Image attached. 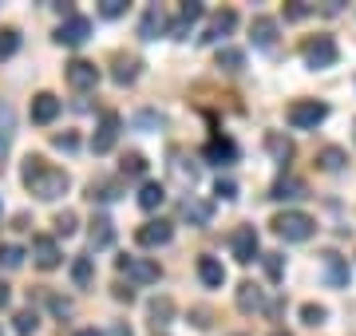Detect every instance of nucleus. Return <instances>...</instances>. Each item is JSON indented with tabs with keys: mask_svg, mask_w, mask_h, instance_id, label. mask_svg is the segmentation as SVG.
I'll return each mask as SVG.
<instances>
[{
	"mask_svg": "<svg viewBox=\"0 0 356 336\" xmlns=\"http://www.w3.org/2000/svg\"><path fill=\"white\" fill-rule=\"evenodd\" d=\"M20 178H24L28 194H36L40 202H56V198L67 194V186H72V178H67V170L51 167V162H44L40 155H28L24 167H20Z\"/></svg>",
	"mask_w": 356,
	"mask_h": 336,
	"instance_id": "obj_1",
	"label": "nucleus"
},
{
	"mask_svg": "<svg viewBox=\"0 0 356 336\" xmlns=\"http://www.w3.org/2000/svg\"><path fill=\"white\" fill-rule=\"evenodd\" d=\"M269 226H273V233L285 237V242H309V237L317 233V221L309 218V214H301V210H285V214H277Z\"/></svg>",
	"mask_w": 356,
	"mask_h": 336,
	"instance_id": "obj_2",
	"label": "nucleus"
},
{
	"mask_svg": "<svg viewBox=\"0 0 356 336\" xmlns=\"http://www.w3.org/2000/svg\"><path fill=\"white\" fill-rule=\"evenodd\" d=\"M285 119H289L293 131H317L329 119V107L321 103V99H297V103H289Z\"/></svg>",
	"mask_w": 356,
	"mask_h": 336,
	"instance_id": "obj_3",
	"label": "nucleus"
},
{
	"mask_svg": "<svg viewBox=\"0 0 356 336\" xmlns=\"http://www.w3.org/2000/svg\"><path fill=\"white\" fill-rule=\"evenodd\" d=\"M337 40L332 36H313L305 40V48H301V60H305V67H313V72H325V67L337 64Z\"/></svg>",
	"mask_w": 356,
	"mask_h": 336,
	"instance_id": "obj_4",
	"label": "nucleus"
},
{
	"mask_svg": "<svg viewBox=\"0 0 356 336\" xmlns=\"http://www.w3.org/2000/svg\"><path fill=\"white\" fill-rule=\"evenodd\" d=\"M115 269L123 273L127 281H135V285H154L159 277H163L159 261H151V258H127V253L115 261Z\"/></svg>",
	"mask_w": 356,
	"mask_h": 336,
	"instance_id": "obj_5",
	"label": "nucleus"
},
{
	"mask_svg": "<svg viewBox=\"0 0 356 336\" xmlns=\"http://www.w3.org/2000/svg\"><path fill=\"white\" fill-rule=\"evenodd\" d=\"M119 131H123V119L115 115V111H107V115L99 119L95 135H91V151H95V155H107L115 146V139H119Z\"/></svg>",
	"mask_w": 356,
	"mask_h": 336,
	"instance_id": "obj_6",
	"label": "nucleus"
},
{
	"mask_svg": "<svg viewBox=\"0 0 356 336\" xmlns=\"http://www.w3.org/2000/svg\"><path fill=\"white\" fill-rule=\"evenodd\" d=\"M321 269H325V285L329 289H344V285L353 281V269H348V258H341V253H321Z\"/></svg>",
	"mask_w": 356,
	"mask_h": 336,
	"instance_id": "obj_7",
	"label": "nucleus"
},
{
	"mask_svg": "<svg viewBox=\"0 0 356 336\" xmlns=\"http://www.w3.org/2000/svg\"><path fill=\"white\" fill-rule=\"evenodd\" d=\"M170 237H175V226L170 221H143L139 230H135V242L147 249H159V246H170Z\"/></svg>",
	"mask_w": 356,
	"mask_h": 336,
	"instance_id": "obj_8",
	"label": "nucleus"
},
{
	"mask_svg": "<svg viewBox=\"0 0 356 336\" xmlns=\"http://www.w3.org/2000/svg\"><path fill=\"white\" fill-rule=\"evenodd\" d=\"M202 158L214 162V167H229V162H238V142L229 139V135H214V139L202 146Z\"/></svg>",
	"mask_w": 356,
	"mask_h": 336,
	"instance_id": "obj_9",
	"label": "nucleus"
},
{
	"mask_svg": "<svg viewBox=\"0 0 356 336\" xmlns=\"http://www.w3.org/2000/svg\"><path fill=\"white\" fill-rule=\"evenodd\" d=\"M202 12H206L202 0H182V4H178V16L170 20V36H175V40L191 36V28L202 20Z\"/></svg>",
	"mask_w": 356,
	"mask_h": 336,
	"instance_id": "obj_10",
	"label": "nucleus"
},
{
	"mask_svg": "<svg viewBox=\"0 0 356 336\" xmlns=\"http://www.w3.org/2000/svg\"><path fill=\"white\" fill-rule=\"evenodd\" d=\"M88 36H91V20L88 16H67L64 24L56 28V44H64V48H79Z\"/></svg>",
	"mask_w": 356,
	"mask_h": 336,
	"instance_id": "obj_11",
	"label": "nucleus"
},
{
	"mask_svg": "<svg viewBox=\"0 0 356 336\" xmlns=\"http://www.w3.org/2000/svg\"><path fill=\"white\" fill-rule=\"evenodd\" d=\"M229 249H234V258L242 261V265L257 261V230L254 226H238L234 237H229Z\"/></svg>",
	"mask_w": 356,
	"mask_h": 336,
	"instance_id": "obj_12",
	"label": "nucleus"
},
{
	"mask_svg": "<svg viewBox=\"0 0 356 336\" xmlns=\"http://www.w3.org/2000/svg\"><path fill=\"white\" fill-rule=\"evenodd\" d=\"M64 76H67V83H72L76 91H95V83H99V67L91 64V60H72Z\"/></svg>",
	"mask_w": 356,
	"mask_h": 336,
	"instance_id": "obj_13",
	"label": "nucleus"
},
{
	"mask_svg": "<svg viewBox=\"0 0 356 336\" xmlns=\"http://www.w3.org/2000/svg\"><path fill=\"white\" fill-rule=\"evenodd\" d=\"M32 261H36V269H56L60 265V246H56V237H48V233H40V237H32Z\"/></svg>",
	"mask_w": 356,
	"mask_h": 336,
	"instance_id": "obj_14",
	"label": "nucleus"
},
{
	"mask_svg": "<svg viewBox=\"0 0 356 336\" xmlns=\"http://www.w3.org/2000/svg\"><path fill=\"white\" fill-rule=\"evenodd\" d=\"M163 32H170V20H166V12L159 8V4H151V8L143 12V20H139V40H159Z\"/></svg>",
	"mask_w": 356,
	"mask_h": 336,
	"instance_id": "obj_15",
	"label": "nucleus"
},
{
	"mask_svg": "<svg viewBox=\"0 0 356 336\" xmlns=\"http://www.w3.org/2000/svg\"><path fill=\"white\" fill-rule=\"evenodd\" d=\"M60 99H56V95H51V91H40L36 99H32V123H40V127H48L51 119L60 115Z\"/></svg>",
	"mask_w": 356,
	"mask_h": 336,
	"instance_id": "obj_16",
	"label": "nucleus"
},
{
	"mask_svg": "<svg viewBox=\"0 0 356 336\" xmlns=\"http://www.w3.org/2000/svg\"><path fill=\"white\" fill-rule=\"evenodd\" d=\"M234 24H238V12H234V8H222V12L210 20V28H206L198 40H202V44H214V40L229 36V32H234Z\"/></svg>",
	"mask_w": 356,
	"mask_h": 336,
	"instance_id": "obj_17",
	"label": "nucleus"
},
{
	"mask_svg": "<svg viewBox=\"0 0 356 336\" xmlns=\"http://www.w3.org/2000/svg\"><path fill=\"white\" fill-rule=\"evenodd\" d=\"M111 242H115L111 218H107V214H95V218H91V230H88V246L91 249H107Z\"/></svg>",
	"mask_w": 356,
	"mask_h": 336,
	"instance_id": "obj_18",
	"label": "nucleus"
},
{
	"mask_svg": "<svg viewBox=\"0 0 356 336\" xmlns=\"http://www.w3.org/2000/svg\"><path fill=\"white\" fill-rule=\"evenodd\" d=\"M273 202H297V198H309V186L301 178H277L273 182V190H269Z\"/></svg>",
	"mask_w": 356,
	"mask_h": 336,
	"instance_id": "obj_19",
	"label": "nucleus"
},
{
	"mask_svg": "<svg viewBox=\"0 0 356 336\" xmlns=\"http://www.w3.org/2000/svg\"><path fill=\"white\" fill-rule=\"evenodd\" d=\"M238 309L242 312H261L266 309V293H261V285H254V281H242L238 285Z\"/></svg>",
	"mask_w": 356,
	"mask_h": 336,
	"instance_id": "obj_20",
	"label": "nucleus"
},
{
	"mask_svg": "<svg viewBox=\"0 0 356 336\" xmlns=\"http://www.w3.org/2000/svg\"><path fill=\"white\" fill-rule=\"evenodd\" d=\"M198 281H202L206 289H222V285H226V269H222V261L210 258V253L198 258Z\"/></svg>",
	"mask_w": 356,
	"mask_h": 336,
	"instance_id": "obj_21",
	"label": "nucleus"
},
{
	"mask_svg": "<svg viewBox=\"0 0 356 336\" xmlns=\"http://www.w3.org/2000/svg\"><path fill=\"white\" fill-rule=\"evenodd\" d=\"M250 40H254V48H273L277 44V20L257 16L254 24H250Z\"/></svg>",
	"mask_w": 356,
	"mask_h": 336,
	"instance_id": "obj_22",
	"label": "nucleus"
},
{
	"mask_svg": "<svg viewBox=\"0 0 356 336\" xmlns=\"http://www.w3.org/2000/svg\"><path fill=\"white\" fill-rule=\"evenodd\" d=\"M182 218L191 221V226H210V218H214V202L186 198V202H182Z\"/></svg>",
	"mask_w": 356,
	"mask_h": 336,
	"instance_id": "obj_23",
	"label": "nucleus"
},
{
	"mask_svg": "<svg viewBox=\"0 0 356 336\" xmlns=\"http://www.w3.org/2000/svg\"><path fill=\"white\" fill-rule=\"evenodd\" d=\"M139 60L135 56H115V72H111V79L119 83V87H127V83H135L139 79Z\"/></svg>",
	"mask_w": 356,
	"mask_h": 336,
	"instance_id": "obj_24",
	"label": "nucleus"
},
{
	"mask_svg": "<svg viewBox=\"0 0 356 336\" xmlns=\"http://www.w3.org/2000/svg\"><path fill=\"white\" fill-rule=\"evenodd\" d=\"M135 202H139L143 210H159L166 202V186L163 182H143L139 194H135Z\"/></svg>",
	"mask_w": 356,
	"mask_h": 336,
	"instance_id": "obj_25",
	"label": "nucleus"
},
{
	"mask_svg": "<svg viewBox=\"0 0 356 336\" xmlns=\"http://www.w3.org/2000/svg\"><path fill=\"white\" fill-rule=\"evenodd\" d=\"M170 170H175V178L186 186V190H194L198 186V167L194 162H186V155L182 151H175V162H170Z\"/></svg>",
	"mask_w": 356,
	"mask_h": 336,
	"instance_id": "obj_26",
	"label": "nucleus"
},
{
	"mask_svg": "<svg viewBox=\"0 0 356 336\" xmlns=\"http://www.w3.org/2000/svg\"><path fill=\"white\" fill-rule=\"evenodd\" d=\"M91 277H95V261H91L88 253L72 261V281H76V289H88V285H91Z\"/></svg>",
	"mask_w": 356,
	"mask_h": 336,
	"instance_id": "obj_27",
	"label": "nucleus"
},
{
	"mask_svg": "<svg viewBox=\"0 0 356 336\" xmlns=\"http://www.w3.org/2000/svg\"><path fill=\"white\" fill-rule=\"evenodd\" d=\"M170 317H175V301H170V297H154L151 301V324H154V328H166Z\"/></svg>",
	"mask_w": 356,
	"mask_h": 336,
	"instance_id": "obj_28",
	"label": "nucleus"
},
{
	"mask_svg": "<svg viewBox=\"0 0 356 336\" xmlns=\"http://www.w3.org/2000/svg\"><path fill=\"white\" fill-rule=\"evenodd\" d=\"M218 67H222V72H242L245 52H238V48H218Z\"/></svg>",
	"mask_w": 356,
	"mask_h": 336,
	"instance_id": "obj_29",
	"label": "nucleus"
},
{
	"mask_svg": "<svg viewBox=\"0 0 356 336\" xmlns=\"http://www.w3.org/2000/svg\"><path fill=\"white\" fill-rule=\"evenodd\" d=\"M13 328H16L20 336H32V333L40 328V317H36V309H20V312L13 317Z\"/></svg>",
	"mask_w": 356,
	"mask_h": 336,
	"instance_id": "obj_30",
	"label": "nucleus"
},
{
	"mask_svg": "<svg viewBox=\"0 0 356 336\" xmlns=\"http://www.w3.org/2000/svg\"><path fill=\"white\" fill-rule=\"evenodd\" d=\"M123 178H143L147 174V158L139 155V151H131V155H123Z\"/></svg>",
	"mask_w": 356,
	"mask_h": 336,
	"instance_id": "obj_31",
	"label": "nucleus"
},
{
	"mask_svg": "<svg viewBox=\"0 0 356 336\" xmlns=\"http://www.w3.org/2000/svg\"><path fill=\"white\" fill-rule=\"evenodd\" d=\"M8 142H13V107L0 103V158L8 151Z\"/></svg>",
	"mask_w": 356,
	"mask_h": 336,
	"instance_id": "obj_32",
	"label": "nucleus"
},
{
	"mask_svg": "<svg viewBox=\"0 0 356 336\" xmlns=\"http://www.w3.org/2000/svg\"><path fill=\"white\" fill-rule=\"evenodd\" d=\"M317 162H321V170H341L344 162H348V155H344L341 146H325L317 155Z\"/></svg>",
	"mask_w": 356,
	"mask_h": 336,
	"instance_id": "obj_33",
	"label": "nucleus"
},
{
	"mask_svg": "<svg viewBox=\"0 0 356 336\" xmlns=\"http://www.w3.org/2000/svg\"><path fill=\"white\" fill-rule=\"evenodd\" d=\"M325 321H329V309H325V305H313V301H309V305H301V324L317 328V324H325Z\"/></svg>",
	"mask_w": 356,
	"mask_h": 336,
	"instance_id": "obj_34",
	"label": "nucleus"
},
{
	"mask_svg": "<svg viewBox=\"0 0 356 336\" xmlns=\"http://www.w3.org/2000/svg\"><path fill=\"white\" fill-rule=\"evenodd\" d=\"M88 198L91 202H95V198H99V202H115V198H119V186H115V182H91Z\"/></svg>",
	"mask_w": 356,
	"mask_h": 336,
	"instance_id": "obj_35",
	"label": "nucleus"
},
{
	"mask_svg": "<svg viewBox=\"0 0 356 336\" xmlns=\"http://www.w3.org/2000/svg\"><path fill=\"white\" fill-rule=\"evenodd\" d=\"M266 146L273 151V158H281V162L293 155V142H289V139H281L277 131H269V135H266Z\"/></svg>",
	"mask_w": 356,
	"mask_h": 336,
	"instance_id": "obj_36",
	"label": "nucleus"
},
{
	"mask_svg": "<svg viewBox=\"0 0 356 336\" xmlns=\"http://www.w3.org/2000/svg\"><path fill=\"white\" fill-rule=\"evenodd\" d=\"M16 48H20V32L16 28H0V60L16 56Z\"/></svg>",
	"mask_w": 356,
	"mask_h": 336,
	"instance_id": "obj_37",
	"label": "nucleus"
},
{
	"mask_svg": "<svg viewBox=\"0 0 356 336\" xmlns=\"http://www.w3.org/2000/svg\"><path fill=\"white\" fill-rule=\"evenodd\" d=\"M24 265V249L20 246H0V269H20Z\"/></svg>",
	"mask_w": 356,
	"mask_h": 336,
	"instance_id": "obj_38",
	"label": "nucleus"
},
{
	"mask_svg": "<svg viewBox=\"0 0 356 336\" xmlns=\"http://www.w3.org/2000/svg\"><path fill=\"white\" fill-rule=\"evenodd\" d=\"M51 226H56V233H60V237H72V233L79 230V218L72 214V210H64V214H56V221H51Z\"/></svg>",
	"mask_w": 356,
	"mask_h": 336,
	"instance_id": "obj_39",
	"label": "nucleus"
},
{
	"mask_svg": "<svg viewBox=\"0 0 356 336\" xmlns=\"http://www.w3.org/2000/svg\"><path fill=\"white\" fill-rule=\"evenodd\" d=\"M266 277L269 281H281V277H285V258H281V253H266Z\"/></svg>",
	"mask_w": 356,
	"mask_h": 336,
	"instance_id": "obj_40",
	"label": "nucleus"
},
{
	"mask_svg": "<svg viewBox=\"0 0 356 336\" xmlns=\"http://www.w3.org/2000/svg\"><path fill=\"white\" fill-rule=\"evenodd\" d=\"M123 12H127V0H99V16H107V20H115Z\"/></svg>",
	"mask_w": 356,
	"mask_h": 336,
	"instance_id": "obj_41",
	"label": "nucleus"
},
{
	"mask_svg": "<svg viewBox=\"0 0 356 336\" xmlns=\"http://www.w3.org/2000/svg\"><path fill=\"white\" fill-rule=\"evenodd\" d=\"M51 146H56V151H76V146H79V135H76V131H64V135H51Z\"/></svg>",
	"mask_w": 356,
	"mask_h": 336,
	"instance_id": "obj_42",
	"label": "nucleus"
},
{
	"mask_svg": "<svg viewBox=\"0 0 356 336\" xmlns=\"http://www.w3.org/2000/svg\"><path fill=\"white\" fill-rule=\"evenodd\" d=\"M214 194L222 198V202H234V198H238V186H234V182H229V178H218Z\"/></svg>",
	"mask_w": 356,
	"mask_h": 336,
	"instance_id": "obj_43",
	"label": "nucleus"
},
{
	"mask_svg": "<svg viewBox=\"0 0 356 336\" xmlns=\"http://www.w3.org/2000/svg\"><path fill=\"white\" fill-rule=\"evenodd\" d=\"M309 12H313V8H309L305 0H293L289 8H285V16H289V20H305Z\"/></svg>",
	"mask_w": 356,
	"mask_h": 336,
	"instance_id": "obj_44",
	"label": "nucleus"
},
{
	"mask_svg": "<svg viewBox=\"0 0 356 336\" xmlns=\"http://www.w3.org/2000/svg\"><path fill=\"white\" fill-rule=\"evenodd\" d=\"M51 301V309L60 312V317H67V312H72V301H64V297H48Z\"/></svg>",
	"mask_w": 356,
	"mask_h": 336,
	"instance_id": "obj_45",
	"label": "nucleus"
},
{
	"mask_svg": "<svg viewBox=\"0 0 356 336\" xmlns=\"http://www.w3.org/2000/svg\"><path fill=\"white\" fill-rule=\"evenodd\" d=\"M191 317H194V324H198V328H210V312H206V309H194Z\"/></svg>",
	"mask_w": 356,
	"mask_h": 336,
	"instance_id": "obj_46",
	"label": "nucleus"
},
{
	"mask_svg": "<svg viewBox=\"0 0 356 336\" xmlns=\"http://www.w3.org/2000/svg\"><path fill=\"white\" fill-rule=\"evenodd\" d=\"M115 301H127V305H131V301H135V289H123V285H115Z\"/></svg>",
	"mask_w": 356,
	"mask_h": 336,
	"instance_id": "obj_47",
	"label": "nucleus"
},
{
	"mask_svg": "<svg viewBox=\"0 0 356 336\" xmlns=\"http://www.w3.org/2000/svg\"><path fill=\"white\" fill-rule=\"evenodd\" d=\"M135 123H139V127H154V123H163V119H154V115H151V111H143V115H139V119H135Z\"/></svg>",
	"mask_w": 356,
	"mask_h": 336,
	"instance_id": "obj_48",
	"label": "nucleus"
},
{
	"mask_svg": "<svg viewBox=\"0 0 356 336\" xmlns=\"http://www.w3.org/2000/svg\"><path fill=\"white\" fill-rule=\"evenodd\" d=\"M8 297H13V293H8V285L0 281V309H4V305H8Z\"/></svg>",
	"mask_w": 356,
	"mask_h": 336,
	"instance_id": "obj_49",
	"label": "nucleus"
},
{
	"mask_svg": "<svg viewBox=\"0 0 356 336\" xmlns=\"http://www.w3.org/2000/svg\"><path fill=\"white\" fill-rule=\"evenodd\" d=\"M111 336H131V328H127V324H115V328H111Z\"/></svg>",
	"mask_w": 356,
	"mask_h": 336,
	"instance_id": "obj_50",
	"label": "nucleus"
},
{
	"mask_svg": "<svg viewBox=\"0 0 356 336\" xmlns=\"http://www.w3.org/2000/svg\"><path fill=\"white\" fill-rule=\"evenodd\" d=\"M76 336H103V333H95V328H79Z\"/></svg>",
	"mask_w": 356,
	"mask_h": 336,
	"instance_id": "obj_51",
	"label": "nucleus"
},
{
	"mask_svg": "<svg viewBox=\"0 0 356 336\" xmlns=\"http://www.w3.org/2000/svg\"><path fill=\"white\" fill-rule=\"evenodd\" d=\"M269 336H289V333H281V328H273V333H269Z\"/></svg>",
	"mask_w": 356,
	"mask_h": 336,
	"instance_id": "obj_52",
	"label": "nucleus"
}]
</instances>
